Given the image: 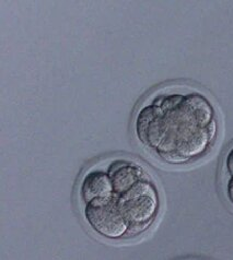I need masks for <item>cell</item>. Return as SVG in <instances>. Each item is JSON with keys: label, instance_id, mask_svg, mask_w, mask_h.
I'll return each mask as SVG.
<instances>
[{"label": "cell", "instance_id": "1", "mask_svg": "<svg viewBox=\"0 0 233 260\" xmlns=\"http://www.w3.org/2000/svg\"><path fill=\"white\" fill-rule=\"evenodd\" d=\"M85 224L107 241L144 234L155 224L161 208L158 187L143 165L115 157L86 171L78 186Z\"/></svg>", "mask_w": 233, "mask_h": 260}, {"label": "cell", "instance_id": "2", "mask_svg": "<svg viewBox=\"0 0 233 260\" xmlns=\"http://www.w3.org/2000/svg\"><path fill=\"white\" fill-rule=\"evenodd\" d=\"M133 132L149 154L166 165L192 164L214 148L219 121L213 102L188 86H167L137 107Z\"/></svg>", "mask_w": 233, "mask_h": 260}, {"label": "cell", "instance_id": "3", "mask_svg": "<svg viewBox=\"0 0 233 260\" xmlns=\"http://www.w3.org/2000/svg\"><path fill=\"white\" fill-rule=\"evenodd\" d=\"M224 192L228 201L233 206V146L230 147L223 161Z\"/></svg>", "mask_w": 233, "mask_h": 260}]
</instances>
